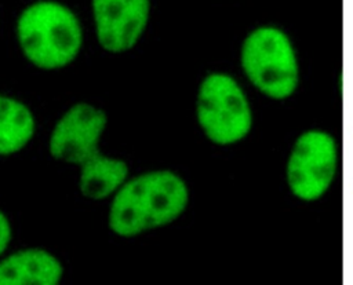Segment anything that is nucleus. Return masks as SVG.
I'll use <instances>...</instances> for the list:
<instances>
[{
	"mask_svg": "<svg viewBox=\"0 0 353 285\" xmlns=\"http://www.w3.org/2000/svg\"><path fill=\"white\" fill-rule=\"evenodd\" d=\"M186 182L163 169L131 178L116 191L109 209V227L120 237H134L174 222L188 207Z\"/></svg>",
	"mask_w": 353,
	"mask_h": 285,
	"instance_id": "f257e3e1",
	"label": "nucleus"
},
{
	"mask_svg": "<svg viewBox=\"0 0 353 285\" xmlns=\"http://www.w3.org/2000/svg\"><path fill=\"white\" fill-rule=\"evenodd\" d=\"M239 62L247 83L269 101H288L301 87L298 48L291 34L277 23L263 22L251 28L240 44Z\"/></svg>",
	"mask_w": 353,
	"mask_h": 285,
	"instance_id": "f03ea898",
	"label": "nucleus"
},
{
	"mask_svg": "<svg viewBox=\"0 0 353 285\" xmlns=\"http://www.w3.org/2000/svg\"><path fill=\"white\" fill-rule=\"evenodd\" d=\"M17 34L25 56L41 69L66 66L76 58L83 43L77 17L68 7L48 0L23 10Z\"/></svg>",
	"mask_w": 353,
	"mask_h": 285,
	"instance_id": "7ed1b4c3",
	"label": "nucleus"
},
{
	"mask_svg": "<svg viewBox=\"0 0 353 285\" xmlns=\"http://www.w3.org/2000/svg\"><path fill=\"white\" fill-rule=\"evenodd\" d=\"M345 149L334 132L310 127L301 131L287 151L284 182L288 193L299 202H316L334 186L345 161Z\"/></svg>",
	"mask_w": 353,
	"mask_h": 285,
	"instance_id": "20e7f679",
	"label": "nucleus"
},
{
	"mask_svg": "<svg viewBox=\"0 0 353 285\" xmlns=\"http://www.w3.org/2000/svg\"><path fill=\"white\" fill-rule=\"evenodd\" d=\"M199 127L216 146L243 142L254 127V107L243 84L225 72H211L201 80L196 99Z\"/></svg>",
	"mask_w": 353,
	"mask_h": 285,
	"instance_id": "39448f33",
	"label": "nucleus"
},
{
	"mask_svg": "<svg viewBox=\"0 0 353 285\" xmlns=\"http://www.w3.org/2000/svg\"><path fill=\"white\" fill-rule=\"evenodd\" d=\"M106 121V114L101 109L85 102L76 103L59 118L51 134V156L76 164L80 169L98 164L105 157L98 151V142Z\"/></svg>",
	"mask_w": 353,
	"mask_h": 285,
	"instance_id": "423d86ee",
	"label": "nucleus"
},
{
	"mask_svg": "<svg viewBox=\"0 0 353 285\" xmlns=\"http://www.w3.org/2000/svg\"><path fill=\"white\" fill-rule=\"evenodd\" d=\"M149 11V0H92L101 47L109 52L132 48L146 28Z\"/></svg>",
	"mask_w": 353,
	"mask_h": 285,
	"instance_id": "0eeeda50",
	"label": "nucleus"
},
{
	"mask_svg": "<svg viewBox=\"0 0 353 285\" xmlns=\"http://www.w3.org/2000/svg\"><path fill=\"white\" fill-rule=\"evenodd\" d=\"M62 274L61 262L44 249H22L0 262V285H57Z\"/></svg>",
	"mask_w": 353,
	"mask_h": 285,
	"instance_id": "6e6552de",
	"label": "nucleus"
},
{
	"mask_svg": "<svg viewBox=\"0 0 353 285\" xmlns=\"http://www.w3.org/2000/svg\"><path fill=\"white\" fill-rule=\"evenodd\" d=\"M34 132L32 112L19 101L0 95V156L19 151Z\"/></svg>",
	"mask_w": 353,
	"mask_h": 285,
	"instance_id": "1a4fd4ad",
	"label": "nucleus"
},
{
	"mask_svg": "<svg viewBox=\"0 0 353 285\" xmlns=\"http://www.w3.org/2000/svg\"><path fill=\"white\" fill-rule=\"evenodd\" d=\"M128 167L124 161L106 157L88 169H80L79 190L88 200H102L117 191L125 182Z\"/></svg>",
	"mask_w": 353,
	"mask_h": 285,
	"instance_id": "9d476101",
	"label": "nucleus"
},
{
	"mask_svg": "<svg viewBox=\"0 0 353 285\" xmlns=\"http://www.w3.org/2000/svg\"><path fill=\"white\" fill-rule=\"evenodd\" d=\"M11 240V226L7 216L0 211V255L7 249Z\"/></svg>",
	"mask_w": 353,
	"mask_h": 285,
	"instance_id": "9b49d317",
	"label": "nucleus"
},
{
	"mask_svg": "<svg viewBox=\"0 0 353 285\" xmlns=\"http://www.w3.org/2000/svg\"><path fill=\"white\" fill-rule=\"evenodd\" d=\"M346 149H347V153H345V161L347 160V165L343 168V169H349V173H350V180L353 183V129H352V134L349 135V143L347 145H343Z\"/></svg>",
	"mask_w": 353,
	"mask_h": 285,
	"instance_id": "f8f14e48",
	"label": "nucleus"
}]
</instances>
